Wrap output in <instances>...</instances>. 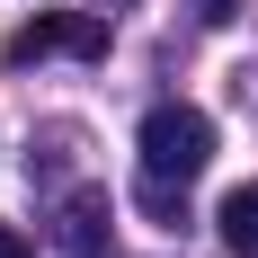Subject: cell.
<instances>
[{
    "label": "cell",
    "mask_w": 258,
    "mask_h": 258,
    "mask_svg": "<svg viewBox=\"0 0 258 258\" xmlns=\"http://www.w3.org/2000/svg\"><path fill=\"white\" fill-rule=\"evenodd\" d=\"M214 232L232 258H258V187H232L223 205H214Z\"/></svg>",
    "instance_id": "4"
},
{
    "label": "cell",
    "mask_w": 258,
    "mask_h": 258,
    "mask_svg": "<svg viewBox=\"0 0 258 258\" xmlns=\"http://www.w3.org/2000/svg\"><path fill=\"white\" fill-rule=\"evenodd\" d=\"M240 9H249V0H196V18H205V27H223V18H240Z\"/></svg>",
    "instance_id": "5"
},
{
    "label": "cell",
    "mask_w": 258,
    "mask_h": 258,
    "mask_svg": "<svg viewBox=\"0 0 258 258\" xmlns=\"http://www.w3.org/2000/svg\"><path fill=\"white\" fill-rule=\"evenodd\" d=\"M0 258H36V249H27V232H0Z\"/></svg>",
    "instance_id": "6"
},
{
    "label": "cell",
    "mask_w": 258,
    "mask_h": 258,
    "mask_svg": "<svg viewBox=\"0 0 258 258\" xmlns=\"http://www.w3.org/2000/svg\"><path fill=\"white\" fill-rule=\"evenodd\" d=\"M36 53H89V62H98V53H107V27L80 18V9H53V18H36V27L9 36V62H36Z\"/></svg>",
    "instance_id": "2"
},
{
    "label": "cell",
    "mask_w": 258,
    "mask_h": 258,
    "mask_svg": "<svg viewBox=\"0 0 258 258\" xmlns=\"http://www.w3.org/2000/svg\"><path fill=\"white\" fill-rule=\"evenodd\" d=\"M53 240H62V258H98L107 249V196H72L62 223H53Z\"/></svg>",
    "instance_id": "3"
},
{
    "label": "cell",
    "mask_w": 258,
    "mask_h": 258,
    "mask_svg": "<svg viewBox=\"0 0 258 258\" xmlns=\"http://www.w3.org/2000/svg\"><path fill=\"white\" fill-rule=\"evenodd\" d=\"M205 160H214V116L187 107V98H160L143 116V205L178 214V187L205 178Z\"/></svg>",
    "instance_id": "1"
}]
</instances>
